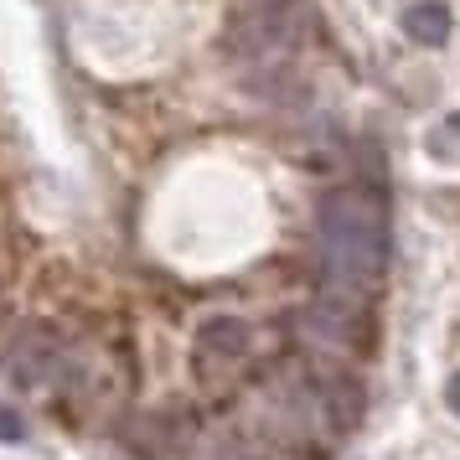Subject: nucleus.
Instances as JSON below:
<instances>
[{"label": "nucleus", "mask_w": 460, "mask_h": 460, "mask_svg": "<svg viewBox=\"0 0 460 460\" xmlns=\"http://www.w3.org/2000/svg\"><path fill=\"white\" fill-rule=\"evenodd\" d=\"M300 336H305L311 347L336 352V357L373 347V336H362V305H357V300H336V295L315 300L311 311L300 315Z\"/></svg>", "instance_id": "nucleus-2"}, {"label": "nucleus", "mask_w": 460, "mask_h": 460, "mask_svg": "<svg viewBox=\"0 0 460 460\" xmlns=\"http://www.w3.org/2000/svg\"><path fill=\"white\" fill-rule=\"evenodd\" d=\"M321 233V264H326V290L336 300H357L377 285V274L388 264V217L383 202L362 187H336L321 202L315 217Z\"/></svg>", "instance_id": "nucleus-1"}, {"label": "nucleus", "mask_w": 460, "mask_h": 460, "mask_svg": "<svg viewBox=\"0 0 460 460\" xmlns=\"http://www.w3.org/2000/svg\"><path fill=\"white\" fill-rule=\"evenodd\" d=\"M58 362H63V352H58V341H52L47 332H22L16 347H11V367H16V377L31 383V388L58 373Z\"/></svg>", "instance_id": "nucleus-3"}, {"label": "nucleus", "mask_w": 460, "mask_h": 460, "mask_svg": "<svg viewBox=\"0 0 460 460\" xmlns=\"http://www.w3.org/2000/svg\"><path fill=\"white\" fill-rule=\"evenodd\" d=\"M285 5H295V0H249V11H285Z\"/></svg>", "instance_id": "nucleus-7"}, {"label": "nucleus", "mask_w": 460, "mask_h": 460, "mask_svg": "<svg viewBox=\"0 0 460 460\" xmlns=\"http://www.w3.org/2000/svg\"><path fill=\"white\" fill-rule=\"evenodd\" d=\"M0 439H22V419L11 409H0Z\"/></svg>", "instance_id": "nucleus-6"}, {"label": "nucleus", "mask_w": 460, "mask_h": 460, "mask_svg": "<svg viewBox=\"0 0 460 460\" xmlns=\"http://www.w3.org/2000/svg\"><path fill=\"white\" fill-rule=\"evenodd\" d=\"M445 398H450V409H456V414H460V373L450 377V388H445Z\"/></svg>", "instance_id": "nucleus-8"}, {"label": "nucleus", "mask_w": 460, "mask_h": 460, "mask_svg": "<svg viewBox=\"0 0 460 460\" xmlns=\"http://www.w3.org/2000/svg\"><path fill=\"white\" fill-rule=\"evenodd\" d=\"M403 31H409L419 47H445L450 31H456V16H450L445 0H419V5L403 11Z\"/></svg>", "instance_id": "nucleus-4"}, {"label": "nucleus", "mask_w": 460, "mask_h": 460, "mask_svg": "<svg viewBox=\"0 0 460 460\" xmlns=\"http://www.w3.org/2000/svg\"><path fill=\"white\" fill-rule=\"evenodd\" d=\"M197 352H208V357H243V352H249V326H243L238 315H212V321H202V332H197Z\"/></svg>", "instance_id": "nucleus-5"}]
</instances>
